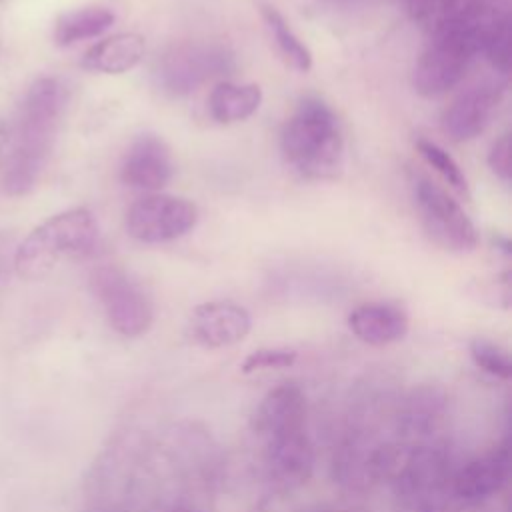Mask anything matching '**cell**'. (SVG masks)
<instances>
[{
	"label": "cell",
	"instance_id": "28",
	"mask_svg": "<svg viewBox=\"0 0 512 512\" xmlns=\"http://www.w3.org/2000/svg\"><path fill=\"white\" fill-rule=\"evenodd\" d=\"M14 236L8 232H0V288L6 284L10 270H14Z\"/></svg>",
	"mask_w": 512,
	"mask_h": 512
},
{
	"label": "cell",
	"instance_id": "2",
	"mask_svg": "<svg viewBox=\"0 0 512 512\" xmlns=\"http://www.w3.org/2000/svg\"><path fill=\"white\" fill-rule=\"evenodd\" d=\"M280 150L300 176L336 178L344 158V138L336 114L322 100L304 98L280 132Z\"/></svg>",
	"mask_w": 512,
	"mask_h": 512
},
{
	"label": "cell",
	"instance_id": "5",
	"mask_svg": "<svg viewBox=\"0 0 512 512\" xmlns=\"http://www.w3.org/2000/svg\"><path fill=\"white\" fill-rule=\"evenodd\" d=\"M108 324L126 338L146 334L154 322V304L148 292L126 270L114 264L98 266L90 276Z\"/></svg>",
	"mask_w": 512,
	"mask_h": 512
},
{
	"label": "cell",
	"instance_id": "23",
	"mask_svg": "<svg viewBox=\"0 0 512 512\" xmlns=\"http://www.w3.org/2000/svg\"><path fill=\"white\" fill-rule=\"evenodd\" d=\"M416 150L418 154L424 158V162L428 166H432L450 188H454L458 194L468 196V180L460 168V164L436 142L426 140V138H418L416 140Z\"/></svg>",
	"mask_w": 512,
	"mask_h": 512
},
{
	"label": "cell",
	"instance_id": "11",
	"mask_svg": "<svg viewBox=\"0 0 512 512\" xmlns=\"http://www.w3.org/2000/svg\"><path fill=\"white\" fill-rule=\"evenodd\" d=\"M252 328L248 310L228 300L202 302L192 310L190 334L206 348H226L242 342Z\"/></svg>",
	"mask_w": 512,
	"mask_h": 512
},
{
	"label": "cell",
	"instance_id": "21",
	"mask_svg": "<svg viewBox=\"0 0 512 512\" xmlns=\"http://www.w3.org/2000/svg\"><path fill=\"white\" fill-rule=\"evenodd\" d=\"M260 12H262V18H264L284 62L298 72H308L312 68L310 48L300 40V36L292 30V26L286 22V18L274 6L264 4L260 8Z\"/></svg>",
	"mask_w": 512,
	"mask_h": 512
},
{
	"label": "cell",
	"instance_id": "9",
	"mask_svg": "<svg viewBox=\"0 0 512 512\" xmlns=\"http://www.w3.org/2000/svg\"><path fill=\"white\" fill-rule=\"evenodd\" d=\"M452 474L446 458L432 448H416L396 468L400 512H440L442 492Z\"/></svg>",
	"mask_w": 512,
	"mask_h": 512
},
{
	"label": "cell",
	"instance_id": "14",
	"mask_svg": "<svg viewBox=\"0 0 512 512\" xmlns=\"http://www.w3.org/2000/svg\"><path fill=\"white\" fill-rule=\"evenodd\" d=\"M268 474L280 488H300L314 472V448L304 430L266 440Z\"/></svg>",
	"mask_w": 512,
	"mask_h": 512
},
{
	"label": "cell",
	"instance_id": "27",
	"mask_svg": "<svg viewBox=\"0 0 512 512\" xmlns=\"http://www.w3.org/2000/svg\"><path fill=\"white\" fill-rule=\"evenodd\" d=\"M488 166L504 182L510 180V176H512V146H510V136L508 134H502L492 144V148L488 152Z\"/></svg>",
	"mask_w": 512,
	"mask_h": 512
},
{
	"label": "cell",
	"instance_id": "22",
	"mask_svg": "<svg viewBox=\"0 0 512 512\" xmlns=\"http://www.w3.org/2000/svg\"><path fill=\"white\" fill-rule=\"evenodd\" d=\"M480 52L502 74L510 68V16L484 12L480 18Z\"/></svg>",
	"mask_w": 512,
	"mask_h": 512
},
{
	"label": "cell",
	"instance_id": "20",
	"mask_svg": "<svg viewBox=\"0 0 512 512\" xmlns=\"http://www.w3.org/2000/svg\"><path fill=\"white\" fill-rule=\"evenodd\" d=\"M114 24V12L104 6H86L64 12L54 24V42L72 46L76 42L96 38Z\"/></svg>",
	"mask_w": 512,
	"mask_h": 512
},
{
	"label": "cell",
	"instance_id": "8",
	"mask_svg": "<svg viewBox=\"0 0 512 512\" xmlns=\"http://www.w3.org/2000/svg\"><path fill=\"white\" fill-rule=\"evenodd\" d=\"M198 222V208L194 202L150 192L136 200L126 212V232L144 244H162L188 234Z\"/></svg>",
	"mask_w": 512,
	"mask_h": 512
},
{
	"label": "cell",
	"instance_id": "15",
	"mask_svg": "<svg viewBox=\"0 0 512 512\" xmlns=\"http://www.w3.org/2000/svg\"><path fill=\"white\" fill-rule=\"evenodd\" d=\"M508 478V448L498 446L482 456L472 458L462 468H458L450 486L454 496L464 502H480L496 494Z\"/></svg>",
	"mask_w": 512,
	"mask_h": 512
},
{
	"label": "cell",
	"instance_id": "24",
	"mask_svg": "<svg viewBox=\"0 0 512 512\" xmlns=\"http://www.w3.org/2000/svg\"><path fill=\"white\" fill-rule=\"evenodd\" d=\"M442 404H444V396L438 394V390L434 388H422L414 392L410 398L408 410L404 414L408 430H412L414 434H426V430L434 426V420L440 418Z\"/></svg>",
	"mask_w": 512,
	"mask_h": 512
},
{
	"label": "cell",
	"instance_id": "12",
	"mask_svg": "<svg viewBox=\"0 0 512 512\" xmlns=\"http://www.w3.org/2000/svg\"><path fill=\"white\" fill-rule=\"evenodd\" d=\"M306 394L296 382H282L270 388L252 416V428L266 440L304 430Z\"/></svg>",
	"mask_w": 512,
	"mask_h": 512
},
{
	"label": "cell",
	"instance_id": "30",
	"mask_svg": "<svg viewBox=\"0 0 512 512\" xmlns=\"http://www.w3.org/2000/svg\"><path fill=\"white\" fill-rule=\"evenodd\" d=\"M166 512H198V510H194V508H190V506H172V508H168Z\"/></svg>",
	"mask_w": 512,
	"mask_h": 512
},
{
	"label": "cell",
	"instance_id": "29",
	"mask_svg": "<svg viewBox=\"0 0 512 512\" xmlns=\"http://www.w3.org/2000/svg\"><path fill=\"white\" fill-rule=\"evenodd\" d=\"M8 140H10V130H8V126L0 120V152L4 150V146L8 144Z\"/></svg>",
	"mask_w": 512,
	"mask_h": 512
},
{
	"label": "cell",
	"instance_id": "18",
	"mask_svg": "<svg viewBox=\"0 0 512 512\" xmlns=\"http://www.w3.org/2000/svg\"><path fill=\"white\" fill-rule=\"evenodd\" d=\"M486 12L484 0H416L414 16L430 34L470 26Z\"/></svg>",
	"mask_w": 512,
	"mask_h": 512
},
{
	"label": "cell",
	"instance_id": "19",
	"mask_svg": "<svg viewBox=\"0 0 512 512\" xmlns=\"http://www.w3.org/2000/svg\"><path fill=\"white\" fill-rule=\"evenodd\" d=\"M262 104V90L258 84L220 82L208 96L210 116L220 124H234L250 118Z\"/></svg>",
	"mask_w": 512,
	"mask_h": 512
},
{
	"label": "cell",
	"instance_id": "6",
	"mask_svg": "<svg viewBox=\"0 0 512 512\" xmlns=\"http://www.w3.org/2000/svg\"><path fill=\"white\" fill-rule=\"evenodd\" d=\"M234 68L232 54L220 44L184 42L168 48L154 66V78L160 90L172 96L194 92L212 76Z\"/></svg>",
	"mask_w": 512,
	"mask_h": 512
},
{
	"label": "cell",
	"instance_id": "10",
	"mask_svg": "<svg viewBox=\"0 0 512 512\" xmlns=\"http://www.w3.org/2000/svg\"><path fill=\"white\" fill-rule=\"evenodd\" d=\"M174 174V162L168 144L156 134H140L124 154L120 178L126 186L158 192Z\"/></svg>",
	"mask_w": 512,
	"mask_h": 512
},
{
	"label": "cell",
	"instance_id": "26",
	"mask_svg": "<svg viewBox=\"0 0 512 512\" xmlns=\"http://www.w3.org/2000/svg\"><path fill=\"white\" fill-rule=\"evenodd\" d=\"M298 358V352L292 348H258L252 350L240 364V372L252 374L262 370H282L290 368Z\"/></svg>",
	"mask_w": 512,
	"mask_h": 512
},
{
	"label": "cell",
	"instance_id": "7",
	"mask_svg": "<svg viewBox=\"0 0 512 512\" xmlns=\"http://www.w3.org/2000/svg\"><path fill=\"white\" fill-rule=\"evenodd\" d=\"M414 200L428 236L450 252H472L478 230L464 208L426 176L414 178Z\"/></svg>",
	"mask_w": 512,
	"mask_h": 512
},
{
	"label": "cell",
	"instance_id": "4",
	"mask_svg": "<svg viewBox=\"0 0 512 512\" xmlns=\"http://www.w3.org/2000/svg\"><path fill=\"white\" fill-rule=\"evenodd\" d=\"M412 70V86L420 96H442L462 82L480 52V20L430 36Z\"/></svg>",
	"mask_w": 512,
	"mask_h": 512
},
{
	"label": "cell",
	"instance_id": "13",
	"mask_svg": "<svg viewBox=\"0 0 512 512\" xmlns=\"http://www.w3.org/2000/svg\"><path fill=\"white\" fill-rule=\"evenodd\" d=\"M502 98V88L494 84L474 86L462 92L442 114V128L454 142H468L480 136Z\"/></svg>",
	"mask_w": 512,
	"mask_h": 512
},
{
	"label": "cell",
	"instance_id": "3",
	"mask_svg": "<svg viewBox=\"0 0 512 512\" xmlns=\"http://www.w3.org/2000/svg\"><path fill=\"white\" fill-rule=\"evenodd\" d=\"M96 238L98 224L88 208L76 206L58 212L16 244L14 272L24 280H40L62 260L88 254Z\"/></svg>",
	"mask_w": 512,
	"mask_h": 512
},
{
	"label": "cell",
	"instance_id": "25",
	"mask_svg": "<svg viewBox=\"0 0 512 512\" xmlns=\"http://www.w3.org/2000/svg\"><path fill=\"white\" fill-rule=\"evenodd\" d=\"M470 358L482 372H486L492 378L508 380L512 374L510 354L506 352V348L488 338L478 336L470 340Z\"/></svg>",
	"mask_w": 512,
	"mask_h": 512
},
{
	"label": "cell",
	"instance_id": "1",
	"mask_svg": "<svg viewBox=\"0 0 512 512\" xmlns=\"http://www.w3.org/2000/svg\"><path fill=\"white\" fill-rule=\"evenodd\" d=\"M68 104V88L60 78L34 80L20 104L16 146L8 158L2 188L10 196L30 192L56 142V132Z\"/></svg>",
	"mask_w": 512,
	"mask_h": 512
},
{
	"label": "cell",
	"instance_id": "16",
	"mask_svg": "<svg viewBox=\"0 0 512 512\" xmlns=\"http://www.w3.org/2000/svg\"><path fill=\"white\" fill-rule=\"evenodd\" d=\"M348 328L364 344L386 346L406 336L408 316L394 304L368 302L356 306L348 314Z\"/></svg>",
	"mask_w": 512,
	"mask_h": 512
},
{
	"label": "cell",
	"instance_id": "17",
	"mask_svg": "<svg viewBox=\"0 0 512 512\" xmlns=\"http://www.w3.org/2000/svg\"><path fill=\"white\" fill-rule=\"evenodd\" d=\"M144 52V36L138 32H118L90 46L84 52L80 66L100 74H124L140 64Z\"/></svg>",
	"mask_w": 512,
	"mask_h": 512
}]
</instances>
